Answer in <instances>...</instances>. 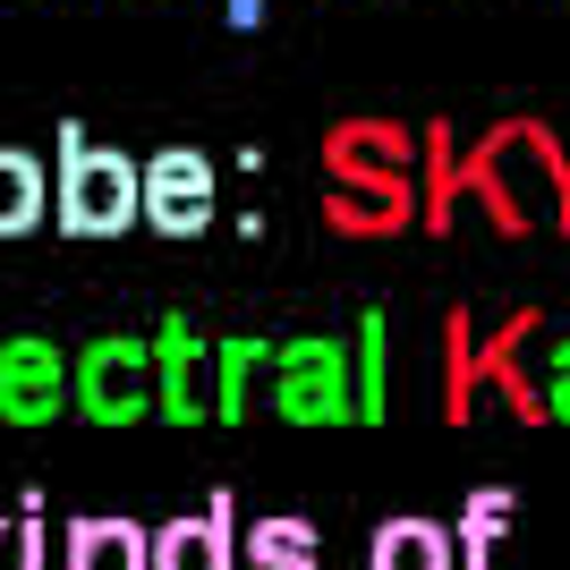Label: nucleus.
Instances as JSON below:
<instances>
[{
	"label": "nucleus",
	"instance_id": "obj_8",
	"mask_svg": "<svg viewBox=\"0 0 570 570\" xmlns=\"http://www.w3.org/2000/svg\"><path fill=\"white\" fill-rule=\"evenodd\" d=\"M383 357H392L383 315H357V333H350V417H357V426H383V409H392V375H383Z\"/></svg>",
	"mask_w": 570,
	"mask_h": 570
},
{
	"label": "nucleus",
	"instance_id": "obj_13",
	"mask_svg": "<svg viewBox=\"0 0 570 570\" xmlns=\"http://www.w3.org/2000/svg\"><path fill=\"white\" fill-rule=\"evenodd\" d=\"M69 570H145V528L137 520H102L69 537Z\"/></svg>",
	"mask_w": 570,
	"mask_h": 570
},
{
	"label": "nucleus",
	"instance_id": "obj_3",
	"mask_svg": "<svg viewBox=\"0 0 570 570\" xmlns=\"http://www.w3.org/2000/svg\"><path fill=\"white\" fill-rule=\"evenodd\" d=\"M137 214H154V230H170V238H196L214 222V163H205L196 145L154 154V163L137 170Z\"/></svg>",
	"mask_w": 570,
	"mask_h": 570
},
{
	"label": "nucleus",
	"instance_id": "obj_17",
	"mask_svg": "<svg viewBox=\"0 0 570 570\" xmlns=\"http://www.w3.org/2000/svg\"><path fill=\"white\" fill-rule=\"evenodd\" d=\"M256 18H264V0H230V26H238V35H247Z\"/></svg>",
	"mask_w": 570,
	"mask_h": 570
},
{
	"label": "nucleus",
	"instance_id": "obj_7",
	"mask_svg": "<svg viewBox=\"0 0 570 570\" xmlns=\"http://www.w3.org/2000/svg\"><path fill=\"white\" fill-rule=\"evenodd\" d=\"M366 570H460L452 528H443V520H417V511H392V520L366 537Z\"/></svg>",
	"mask_w": 570,
	"mask_h": 570
},
{
	"label": "nucleus",
	"instance_id": "obj_14",
	"mask_svg": "<svg viewBox=\"0 0 570 570\" xmlns=\"http://www.w3.org/2000/svg\"><path fill=\"white\" fill-rule=\"evenodd\" d=\"M35 214H43V170L26 154H0V230H26Z\"/></svg>",
	"mask_w": 570,
	"mask_h": 570
},
{
	"label": "nucleus",
	"instance_id": "obj_10",
	"mask_svg": "<svg viewBox=\"0 0 570 570\" xmlns=\"http://www.w3.org/2000/svg\"><path fill=\"white\" fill-rule=\"evenodd\" d=\"M60 383H69V366H60L43 341L0 357V401L18 409V417H43V409H60Z\"/></svg>",
	"mask_w": 570,
	"mask_h": 570
},
{
	"label": "nucleus",
	"instance_id": "obj_11",
	"mask_svg": "<svg viewBox=\"0 0 570 570\" xmlns=\"http://www.w3.org/2000/svg\"><path fill=\"white\" fill-rule=\"evenodd\" d=\"M324 562V537H315V520H289V511H273V520L247 528V570H315Z\"/></svg>",
	"mask_w": 570,
	"mask_h": 570
},
{
	"label": "nucleus",
	"instance_id": "obj_12",
	"mask_svg": "<svg viewBox=\"0 0 570 570\" xmlns=\"http://www.w3.org/2000/svg\"><path fill=\"white\" fill-rule=\"evenodd\" d=\"M256 366H273V341H264V333H238V341L214 350V409H222V417H247Z\"/></svg>",
	"mask_w": 570,
	"mask_h": 570
},
{
	"label": "nucleus",
	"instance_id": "obj_2",
	"mask_svg": "<svg viewBox=\"0 0 570 570\" xmlns=\"http://www.w3.org/2000/svg\"><path fill=\"white\" fill-rule=\"evenodd\" d=\"M137 214V163L111 154V145H86L69 128V179H60V222L69 230H119V222Z\"/></svg>",
	"mask_w": 570,
	"mask_h": 570
},
{
	"label": "nucleus",
	"instance_id": "obj_1",
	"mask_svg": "<svg viewBox=\"0 0 570 570\" xmlns=\"http://www.w3.org/2000/svg\"><path fill=\"white\" fill-rule=\"evenodd\" d=\"M273 417H289V426H341L350 417V341H333V333L273 341Z\"/></svg>",
	"mask_w": 570,
	"mask_h": 570
},
{
	"label": "nucleus",
	"instance_id": "obj_4",
	"mask_svg": "<svg viewBox=\"0 0 570 570\" xmlns=\"http://www.w3.org/2000/svg\"><path fill=\"white\" fill-rule=\"evenodd\" d=\"M145 570H238V494H205L196 520L145 537Z\"/></svg>",
	"mask_w": 570,
	"mask_h": 570
},
{
	"label": "nucleus",
	"instance_id": "obj_5",
	"mask_svg": "<svg viewBox=\"0 0 570 570\" xmlns=\"http://www.w3.org/2000/svg\"><path fill=\"white\" fill-rule=\"evenodd\" d=\"M154 392H163L170 417H205L214 409V350L196 341L188 315H170L163 341H154Z\"/></svg>",
	"mask_w": 570,
	"mask_h": 570
},
{
	"label": "nucleus",
	"instance_id": "obj_6",
	"mask_svg": "<svg viewBox=\"0 0 570 570\" xmlns=\"http://www.w3.org/2000/svg\"><path fill=\"white\" fill-rule=\"evenodd\" d=\"M77 392H86L95 417H137V409L154 401V350H145V341H102V350L77 366Z\"/></svg>",
	"mask_w": 570,
	"mask_h": 570
},
{
	"label": "nucleus",
	"instance_id": "obj_9",
	"mask_svg": "<svg viewBox=\"0 0 570 570\" xmlns=\"http://www.w3.org/2000/svg\"><path fill=\"white\" fill-rule=\"evenodd\" d=\"M511 511H520L511 485H476L469 494V511H460V528H452L460 570H494V546H502V528H511Z\"/></svg>",
	"mask_w": 570,
	"mask_h": 570
},
{
	"label": "nucleus",
	"instance_id": "obj_16",
	"mask_svg": "<svg viewBox=\"0 0 570 570\" xmlns=\"http://www.w3.org/2000/svg\"><path fill=\"white\" fill-rule=\"evenodd\" d=\"M35 562H43V537H35V528L0 537V570H35Z\"/></svg>",
	"mask_w": 570,
	"mask_h": 570
},
{
	"label": "nucleus",
	"instance_id": "obj_15",
	"mask_svg": "<svg viewBox=\"0 0 570 570\" xmlns=\"http://www.w3.org/2000/svg\"><path fill=\"white\" fill-rule=\"evenodd\" d=\"M537 409H546V417H562V426H570V341H562V350L546 357V392H537Z\"/></svg>",
	"mask_w": 570,
	"mask_h": 570
}]
</instances>
